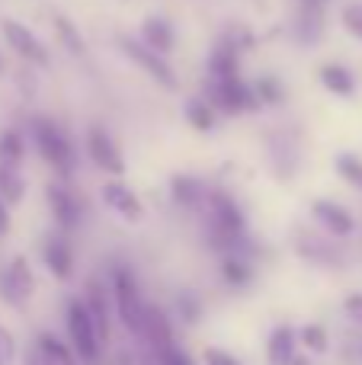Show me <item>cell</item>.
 <instances>
[{"instance_id": "6da1fadb", "label": "cell", "mask_w": 362, "mask_h": 365, "mask_svg": "<svg viewBox=\"0 0 362 365\" xmlns=\"http://www.w3.org/2000/svg\"><path fill=\"white\" fill-rule=\"evenodd\" d=\"M205 244L218 253H241L247 244V215L228 189H209L205 195Z\"/></svg>"}, {"instance_id": "7a4b0ae2", "label": "cell", "mask_w": 362, "mask_h": 365, "mask_svg": "<svg viewBox=\"0 0 362 365\" xmlns=\"http://www.w3.org/2000/svg\"><path fill=\"white\" fill-rule=\"evenodd\" d=\"M29 135L36 145L38 158L58 173V180L68 182L77 170V148L71 141V135L64 132L61 122H55L51 115H32L29 119Z\"/></svg>"}, {"instance_id": "3957f363", "label": "cell", "mask_w": 362, "mask_h": 365, "mask_svg": "<svg viewBox=\"0 0 362 365\" xmlns=\"http://www.w3.org/2000/svg\"><path fill=\"white\" fill-rule=\"evenodd\" d=\"M109 295H113V308L119 314L122 327L132 330L135 336H141V324H145V295H141L138 276L132 266L113 263L109 269Z\"/></svg>"}, {"instance_id": "277c9868", "label": "cell", "mask_w": 362, "mask_h": 365, "mask_svg": "<svg viewBox=\"0 0 362 365\" xmlns=\"http://www.w3.org/2000/svg\"><path fill=\"white\" fill-rule=\"evenodd\" d=\"M64 330H68V346L81 365H100L103 362V343L96 336V327L90 321L81 298H71L64 308Z\"/></svg>"}, {"instance_id": "5b68a950", "label": "cell", "mask_w": 362, "mask_h": 365, "mask_svg": "<svg viewBox=\"0 0 362 365\" xmlns=\"http://www.w3.org/2000/svg\"><path fill=\"white\" fill-rule=\"evenodd\" d=\"M202 100L222 115H241V113L263 109L260 100L254 96V87L244 77H234V81H205Z\"/></svg>"}, {"instance_id": "8992f818", "label": "cell", "mask_w": 362, "mask_h": 365, "mask_svg": "<svg viewBox=\"0 0 362 365\" xmlns=\"http://www.w3.org/2000/svg\"><path fill=\"white\" fill-rule=\"evenodd\" d=\"M250 32H224L209 55V81H234L241 77V55L250 48Z\"/></svg>"}, {"instance_id": "52a82bcc", "label": "cell", "mask_w": 362, "mask_h": 365, "mask_svg": "<svg viewBox=\"0 0 362 365\" xmlns=\"http://www.w3.org/2000/svg\"><path fill=\"white\" fill-rule=\"evenodd\" d=\"M119 48H122V55H125L128 61L138 64V68L145 71L151 81H157L164 90H177V87H180V81H177V74H173L170 61H167L164 55H157V51H151L148 45H141L138 38L119 36Z\"/></svg>"}, {"instance_id": "ba28073f", "label": "cell", "mask_w": 362, "mask_h": 365, "mask_svg": "<svg viewBox=\"0 0 362 365\" xmlns=\"http://www.w3.org/2000/svg\"><path fill=\"white\" fill-rule=\"evenodd\" d=\"M83 148H87V158L100 167L109 177H122L125 173V158H122L119 145H115L113 132L106 125H90L87 138H83Z\"/></svg>"}, {"instance_id": "9c48e42d", "label": "cell", "mask_w": 362, "mask_h": 365, "mask_svg": "<svg viewBox=\"0 0 362 365\" xmlns=\"http://www.w3.org/2000/svg\"><path fill=\"white\" fill-rule=\"evenodd\" d=\"M36 292V276L29 269L26 257H13L6 266H0V298L10 308H23Z\"/></svg>"}, {"instance_id": "30bf717a", "label": "cell", "mask_w": 362, "mask_h": 365, "mask_svg": "<svg viewBox=\"0 0 362 365\" xmlns=\"http://www.w3.org/2000/svg\"><path fill=\"white\" fill-rule=\"evenodd\" d=\"M0 32H4L6 45H10V48L16 51L26 64H32V68H48L51 64V55H48V48L42 45V38H38L29 26L19 23V19L6 16L4 23H0Z\"/></svg>"}, {"instance_id": "8fae6325", "label": "cell", "mask_w": 362, "mask_h": 365, "mask_svg": "<svg viewBox=\"0 0 362 365\" xmlns=\"http://www.w3.org/2000/svg\"><path fill=\"white\" fill-rule=\"evenodd\" d=\"M45 202H48V212H51V218H55V225L61 234H71L77 225H81V215H83L81 199L71 192L64 180H51L48 186H45Z\"/></svg>"}, {"instance_id": "7c38bea8", "label": "cell", "mask_w": 362, "mask_h": 365, "mask_svg": "<svg viewBox=\"0 0 362 365\" xmlns=\"http://www.w3.org/2000/svg\"><path fill=\"white\" fill-rule=\"evenodd\" d=\"M83 308H87L90 321H93L96 327V336H100V343L106 346L109 340V321H113V295H109V285L103 282V279H87V289H83Z\"/></svg>"}, {"instance_id": "4fadbf2b", "label": "cell", "mask_w": 362, "mask_h": 365, "mask_svg": "<svg viewBox=\"0 0 362 365\" xmlns=\"http://www.w3.org/2000/svg\"><path fill=\"white\" fill-rule=\"evenodd\" d=\"M42 263L58 282H68L74 276V247H71L68 234L51 231L42 244Z\"/></svg>"}, {"instance_id": "5bb4252c", "label": "cell", "mask_w": 362, "mask_h": 365, "mask_svg": "<svg viewBox=\"0 0 362 365\" xmlns=\"http://www.w3.org/2000/svg\"><path fill=\"white\" fill-rule=\"evenodd\" d=\"M311 215L327 234H333V237H350V234L356 231V218H353V212L343 208L340 202H333V199H314Z\"/></svg>"}, {"instance_id": "9a60e30c", "label": "cell", "mask_w": 362, "mask_h": 365, "mask_svg": "<svg viewBox=\"0 0 362 365\" xmlns=\"http://www.w3.org/2000/svg\"><path fill=\"white\" fill-rule=\"evenodd\" d=\"M100 195H103V202H106V208H113V212L122 215L125 221H141V218H145V202H141L138 192H135V189H128L122 180L103 182Z\"/></svg>"}, {"instance_id": "2e32d148", "label": "cell", "mask_w": 362, "mask_h": 365, "mask_svg": "<svg viewBox=\"0 0 362 365\" xmlns=\"http://www.w3.org/2000/svg\"><path fill=\"white\" fill-rule=\"evenodd\" d=\"M141 45H148L151 51H157V55H170L173 45H177V29H173V23L167 16H145L141 19Z\"/></svg>"}, {"instance_id": "e0dca14e", "label": "cell", "mask_w": 362, "mask_h": 365, "mask_svg": "<svg viewBox=\"0 0 362 365\" xmlns=\"http://www.w3.org/2000/svg\"><path fill=\"white\" fill-rule=\"evenodd\" d=\"M141 340H148V346L154 349V353H160L164 346H170L173 340V324L170 317H167L164 308H157V304H145V324H141Z\"/></svg>"}, {"instance_id": "ac0fdd59", "label": "cell", "mask_w": 362, "mask_h": 365, "mask_svg": "<svg viewBox=\"0 0 362 365\" xmlns=\"http://www.w3.org/2000/svg\"><path fill=\"white\" fill-rule=\"evenodd\" d=\"M205 195H209V186L199 177H192V173H177V177H170V199L177 202L180 208H186V212H199V208L205 205Z\"/></svg>"}, {"instance_id": "d6986e66", "label": "cell", "mask_w": 362, "mask_h": 365, "mask_svg": "<svg viewBox=\"0 0 362 365\" xmlns=\"http://www.w3.org/2000/svg\"><path fill=\"white\" fill-rule=\"evenodd\" d=\"M295 349H299V334H295L292 324H279L273 327L267 340V362L269 365H289L295 359Z\"/></svg>"}, {"instance_id": "ffe728a7", "label": "cell", "mask_w": 362, "mask_h": 365, "mask_svg": "<svg viewBox=\"0 0 362 365\" xmlns=\"http://www.w3.org/2000/svg\"><path fill=\"white\" fill-rule=\"evenodd\" d=\"M257 269L244 253H224L222 257V279L231 285V289H247L254 282Z\"/></svg>"}, {"instance_id": "44dd1931", "label": "cell", "mask_w": 362, "mask_h": 365, "mask_svg": "<svg viewBox=\"0 0 362 365\" xmlns=\"http://www.w3.org/2000/svg\"><path fill=\"white\" fill-rule=\"evenodd\" d=\"M321 83H324V90H331L333 96H353L356 93V77H353V71L346 68V64H324L321 68Z\"/></svg>"}, {"instance_id": "7402d4cb", "label": "cell", "mask_w": 362, "mask_h": 365, "mask_svg": "<svg viewBox=\"0 0 362 365\" xmlns=\"http://www.w3.org/2000/svg\"><path fill=\"white\" fill-rule=\"evenodd\" d=\"M321 36H324V10L299 6V16H295V38H299V45H318Z\"/></svg>"}, {"instance_id": "603a6c76", "label": "cell", "mask_w": 362, "mask_h": 365, "mask_svg": "<svg viewBox=\"0 0 362 365\" xmlns=\"http://www.w3.org/2000/svg\"><path fill=\"white\" fill-rule=\"evenodd\" d=\"M36 349H38V356H42V365H81L74 359V353H71L68 343H61L55 334H48V330L38 334Z\"/></svg>"}, {"instance_id": "cb8c5ba5", "label": "cell", "mask_w": 362, "mask_h": 365, "mask_svg": "<svg viewBox=\"0 0 362 365\" xmlns=\"http://www.w3.org/2000/svg\"><path fill=\"white\" fill-rule=\"evenodd\" d=\"M26 160V138L19 128H4L0 132V164L19 170V164Z\"/></svg>"}, {"instance_id": "d4e9b609", "label": "cell", "mask_w": 362, "mask_h": 365, "mask_svg": "<svg viewBox=\"0 0 362 365\" xmlns=\"http://www.w3.org/2000/svg\"><path fill=\"white\" fill-rule=\"evenodd\" d=\"M183 113H186V122H190L196 132H212V128H215V122H218V113L202 100V96H192V100H186Z\"/></svg>"}, {"instance_id": "484cf974", "label": "cell", "mask_w": 362, "mask_h": 365, "mask_svg": "<svg viewBox=\"0 0 362 365\" xmlns=\"http://www.w3.org/2000/svg\"><path fill=\"white\" fill-rule=\"evenodd\" d=\"M23 195H26V180L19 177V170L0 164V199L13 208V205H19V202H23Z\"/></svg>"}, {"instance_id": "4316f807", "label": "cell", "mask_w": 362, "mask_h": 365, "mask_svg": "<svg viewBox=\"0 0 362 365\" xmlns=\"http://www.w3.org/2000/svg\"><path fill=\"white\" fill-rule=\"evenodd\" d=\"M51 23H55L58 38H61V45L71 51V55H83V51H87V42H83V36L77 32V26L71 23L64 13H55V16H51Z\"/></svg>"}, {"instance_id": "83f0119b", "label": "cell", "mask_w": 362, "mask_h": 365, "mask_svg": "<svg viewBox=\"0 0 362 365\" xmlns=\"http://www.w3.org/2000/svg\"><path fill=\"white\" fill-rule=\"evenodd\" d=\"M254 87V96L260 100V106H282V100H286V87L279 83V77L273 74H263L257 83H250Z\"/></svg>"}, {"instance_id": "f1b7e54d", "label": "cell", "mask_w": 362, "mask_h": 365, "mask_svg": "<svg viewBox=\"0 0 362 365\" xmlns=\"http://www.w3.org/2000/svg\"><path fill=\"white\" fill-rule=\"evenodd\" d=\"M333 170H337V177L343 182H350L353 189L362 192V158L359 154H350V151L337 154V158H333Z\"/></svg>"}, {"instance_id": "f546056e", "label": "cell", "mask_w": 362, "mask_h": 365, "mask_svg": "<svg viewBox=\"0 0 362 365\" xmlns=\"http://www.w3.org/2000/svg\"><path fill=\"white\" fill-rule=\"evenodd\" d=\"M299 334V346H305L308 353H327L331 349V336H327L324 324H305L301 330H295Z\"/></svg>"}, {"instance_id": "4dcf8cb0", "label": "cell", "mask_w": 362, "mask_h": 365, "mask_svg": "<svg viewBox=\"0 0 362 365\" xmlns=\"http://www.w3.org/2000/svg\"><path fill=\"white\" fill-rule=\"evenodd\" d=\"M177 314L183 317L186 324H199V317H202V298L196 295V292H183V295L177 298Z\"/></svg>"}, {"instance_id": "1f68e13d", "label": "cell", "mask_w": 362, "mask_h": 365, "mask_svg": "<svg viewBox=\"0 0 362 365\" xmlns=\"http://www.w3.org/2000/svg\"><path fill=\"white\" fill-rule=\"evenodd\" d=\"M340 23H343V29L350 32L353 38L362 42V0H350V4L340 10Z\"/></svg>"}, {"instance_id": "d6a6232c", "label": "cell", "mask_w": 362, "mask_h": 365, "mask_svg": "<svg viewBox=\"0 0 362 365\" xmlns=\"http://www.w3.org/2000/svg\"><path fill=\"white\" fill-rule=\"evenodd\" d=\"M154 356H157L160 365H196V362H192V356L186 353L180 343H170V346H164L160 353H154Z\"/></svg>"}, {"instance_id": "836d02e7", "label": "cell", "mask_w": 362, "mask_h": 365, "mask_svg": "<svg viewBox=\"0 0 362 365\" xmlns=\"http://www.w3.org/2000/svg\"><path fill=\"white\" fill-rule=\"evenodd\" d=\"M202 359H205V365H241V359H237V356H231L228 349H218V346H209V349H205Z\"/></svg>"}, {"instance_id": "e575fe53", "label": "cell", "mask_w": 362, "mask_h": 365, "mask_svg": "<svg viewBox=\"0 0 362 365\" xmlns=\"http://www.w3.org/2000/svg\"><path fill=\"white\" fill-rule=\"evenodd\" d=\"M343 314L353 324H362V292H353V295L343 298Z\"/></svg>"}, {"instance_id": "d590c367", "label": "cell", "mask_w": 362, "mask_h": 365, "mask_svg": "<svg viewBox=\"0 0 362 365\" xmlns=\"http://www.w3.org/2000/svg\"><path fill=\"white\" fill-rule=\"evenodd\" d=\"M13 356H16V343H13V334L6 327H0V362L10 365Z\"/></svg>"}, {"instance_id": "8d00e7d4", "label": "cell", "mask_w": 362, "mask_h": 365, "mask_svg": "<svg viewBox=\"0 0 362 365\" xmlns=\"http://www.w3.org/2000/svg\"><path fill=\"white\" fill-rule=\"evenodd\" d=\"M10 225H13V218H10V205H6V202L0 199V237H6V234H10Z\"/></svg>"}, {"instance_id": "74e56055", "label": "cell", "mask_w": 362, "mask_h": 365, "mask_svg": "<svg viewBox=\"0 0 362 365\" xmlns=\"http://www.w3.org/2000/svg\"><path fill=\"white\" fill-rule=\"evenodd\" d=\"M299 6H305V10H327V0H299Z\"/></svg>"}, {"instance_id": "f35d334b", "label": "cell", "mask_w": 362, "mask_h": 365, "mask_svg": "<svg viewBox=\"0 0 362 365\" xmlns=\"http://www.w3.org/2000/svg\"><path fill=\"white\" fill-rule=\"evenodd\" d=\"M26 365H42V356H38V349H32V353L26 356Z\"/></svg>"}, {"instance_id": "ab89813d", "label": "cell", "mask_w": 362, "mask_h": 365, "mask_svg": "<svg viewBox=\"0 0 362 365\" xmlns=\"http://www.w3.org/2000/svg\"><path fill=\"white\" fill-rule=\"evenodd\" d=\"M289 365H311V359H308V356H299V353H295V359L289 362Z\"/></svg>"}, {"instance_id": "60d3db41", "label": "cell", "mask_w": 362, "mask_h": 365, "mask_svg": "<svg viewBox=\"0 0 362 365\" xmlns=\"http://www.w3.org/2000/svg\"><path fill=\"white\" fill-rule=\"evenodd\" d=\"M0 68H4V61H0Z\"/></svg>"}, {"instance_id": "b9f144b4", "label": "cell", "mask_w": 362, "mask_h": 365, "mask_svg": "<svg viewBox=\"0 0 362 365\" xmlns=\"http://www.w3.org/2000/svg\"><path fill=\"white\" fill-rule=\"evenodd\" d=\"M0 365H4V362H0Z\"/></svg>"}]
</instances>
